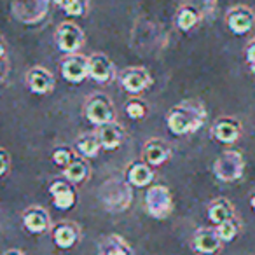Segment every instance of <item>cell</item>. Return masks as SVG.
<instances>
[{
	"instance_id": "6da1fadb",
	"label": "cell",
	"mask_w": 255,
	"mask_h": 255,
	"mask_svg": "<svg viewBox=\"0 0 255 255\" xmlns=\"http://www.w3.org/2000/svg\"><path fill=\"white\" fill-rule=\"evenodd\" d=\"M206 109L198 100H185V102L173 105L166 116V123L170 131L177 136L191 135L198 131L205 124Z\"/></svg>"
},
{
	"instance_id": "7a4b0ae2",
	"label": "cell",
	"mask_w": 255,
	"mask_h": 255,
	"mask_svg": "<svg viewBox=\"0 0 255 255\" xmlns=\"http://www.w3.org/2000/svg\"><path fill=\"white\" fill-rule=\"evenodd\" d=\"M129 185L131 184L128 180L124 182L117 180V178L107 180L103 184V187L100 189V198H102L105 208L116 213L124 212L131 203V189H129Z\"/></svg>"
},
{
	"instance_id": "3957f363",
	"label": "cell",
	"mask_w": 255,
	"mask_h": 255,
	"mask_svg": "<svg viewBox=\"0 0 255 255\" xmlns=\"http://www.w3.org/2000/svg\"><path fill=\"white\" fill-rule=\"evenodd\" d=\"M213 173L222 182H236L245 173V159L240 150H224L213 163Z\"/></svg>"
},
{
	"instance_id": "277c9868",
	"label": "cell",
	"mask_w": 255,
	"mask_h": 255,
	"mask_svg": "<svg viewBox=\"0 0 255 255\" xmlns=\"http://www.w3.org/2000/svg\"><path fill=\"white\" fill-rule=\"evenodd\" d=\"M84 116L95 126L112 123L116 121V107L112 100L103 93H95L84 103Z\"/></svg>"
},
{
	"instance_id": "5b68a950",
	"label": "cell",
	"mask_w": 255,
	"mask_h": 255,
	"mask_svg": "<svg viewBox=\"0 0 255 255\" xmlns=\"http://www.w3.org/2000/svg\"><path fill=\"white\" fill-rule=\"evenodd\" d=\"M145 210L154 219H166L173 210V198L166 185L154 184L145 192Z\"/></svg>"
},
{
	"instance_id": "8992f818",
	"label": "cell",
	"mask_w": 255,
	"mask_h": 255,
	"mask_svg": "<svg viewBox=\"0 0 255 255\" xmlns=\"http://www.w3.org/2000/svg\"><path fill=\"white\" fill-rule=\"evenodd\" d=\"M86 40L84 32L81 30V26L75 25L72 21H63L58 25L56 28V44L58 49L65 54H74L82 47Z\"/></svg>"
},
{
	"instance_id": "52a82bcc",
	"label": "cell",
	"mask_w": 255,
	"mask_h": 255,
	"mask_svg": "<svg viewBox=\"0 0 255 255\" xmlns=\"http://www.w3.org/2000/svg\"><path fill=\"white\" fill-rule=\"evenodd\" d=\"M61 77L70 84H81L89 77V56L82 54H67L60 65Z\"/></svg>"
},
{
	"instance_id": "ba28073f",
	"label": "cell",
	"mask_w": 255,
	"mask_h": 255,
	"mask_svg": "<svg viewBox=\"0 0 255 255\" xmlns=\"http://www.w3.org/2000/svg\"><path fill=\"white\" fill-rule=\"evenodd\" d=\"M226 25L234 35H247L255 26V14L247 5H234L227 11Z\"/></svg>"
},
{
	"instance_id": "9c48e42d",
	"label": "cell",
	"mask_w": 255,
	"mask_h": 255,
	"mask_svg": "<svg viewBox=\"0 0 255 255\" xmlns=\"http://www.w3.org/2000/svg\"><path fill=\"white\" fill-rule=\"evenodd\" d=\"M222 238H220L217 227H199L194 233L191 241L192 250H196L198 254L203 255H213L220 250L222 247Z\"/></svg>"
},
{
	"instance_id": "30bf717a",
	"label": "cell",
	"mask_w": 255,
	"mask_h": 255,
	"mask_svg": "<svg viewBox=\"0 0 255 255\" xmlns=\"http://www.w3.org/2000/svg\"><path fill=\"white\" fill-rule=\"evenodd\" d=\"M121 84L129 95H140L152 84V75L143 67H129L121 75Z\"/></svg>"
},
{
	"instance_id": "8fae6325",
	"label": "cell",
	"mask_w": 255,
	"mask_h": 255,
	"mask_svg": "<svg viewBox=\"0 0 255 255\" xmlns=\"http://www.w3.org/2000/svg\"><path fill=\"white\" fill-rule=\"evenodd\" d=\"M49 194L51 201L58 210H70L77 203V189L72 182H68L67 178L63 180H54L49 185Z\"/></svg>"
},
{
	"instance_id": "7c38bea8",
	"label": "cell",
	"mask_w": 255,
	"mask_h": 255,
	"mask_svg": "<svg viewBox=\"0 0 255 255\" xmlns=\"http://www.w3.org/2000/svg\"><path fill=\"white\" fill-rule=\"evenodd\" d=\"M241 123L236 117L224 116L212 124V136L220 143H234L241 136Z\"/></svg>"
},
{
	"instance_id": "4fadbf2b",
	"label": "cell",
	"mask_w": 255,
	"mask_h": 255,
	"mask_svg": "<svg viewBox=\"0 0 255 255\" xmlns=\"http://www.w3.org/2000/svg\"><path fill=\"white\" fill-rule=\"evenodd\" d=\"M53 234V241L60 250H68L72 248L81 238V229L75 222L70 220H63V222H58L56 226H53L51 229Z\"/></svg>"
},
{
	"instance_id": "5bb4252c",
	"label": "cell",
	"mask_w": 255,
	"mask_h": 255,
	"mask_svg": "<svg viewBox=\"0 0 255 255\" xmlns=\"http://www.w3.org/2000/svg\"><path fill=\"white\" fill-rule=\"evenodd\" d=\"M54 75L44 67H32L26 72V86L35 95H47L54 89Z\"/></svg>"
},
{
	"instance_id": "9a60e30c",
	"label": "cell",
	"mask_w": 255,
	"mask_h": 255,
	"mask_svg": "<svg viewBox=\"0 0 255 255\" xmlns=\"http://www.w3.org/2000/svg\"><path fill=\"white\" fill-rule=\"evenodd\" d=\"M23 226L32 234H44L51 229V217L42 206H30L23 212Z\"/></svg>"
},
{
	"instance_id": "2e32d148",
	"label": "cell",
	"mask_w": 255,
	"mask_h": 255,
	"mask_svg": "<svg viewBox=\"0 0 255 255\" xmlns=\"http://www.w3.org/2000/svg\"><path fill=\"white\" fill-rule=\"evenodd\" d=\"M171 156V147L168 145L166 140L163 138H150L145 142L142 149V157L150 166H159L166 163Z\"/></svg>"
},
{
	"instance_id": "e0dca14e",
	"label": "cell",
	"mask_w": 255,
	"mask_h": 255,
	"mask_svg": "<svg viewBox=\"0 0 255 255\" xmlns=\"http://www.w3.org/2000/svg\"><path fill=\"white\" fill-rule=\"evenodd\" d=\"M114 63L107 54L95 53L89 56V77L95 82L105 84V82L112 81L114 77Z\"/></svg>"
},
{
	"instance_id": "ac0fdd59",
	"label": "cell",
	"mask_w": 255,
	"mask_h": 255,
	"mask_svg": "<svg viewBox=\"0 0 255 255\" xmlns=\"http://www.w3.org/2000/svg\"><path fill=\"white\" fill-rule=\"evenodd\" d=\"M96 135H98L103 149L116 150L124 140V128L119 123L112 121V123L102 124V126L96 128Z\"/></svg>"
},
{
	"instance_id": "d6986e66",
	"label": "cell",
	"mask_w": 255,
	"mask_h": 255,
	"mask_svg": "<svg viewBox=\"0 0 255 255\" xmlns=\"http://www.w3.org/2000/svg\"><path fill=\"white\" fill-rule=\"evenodd\" d=\"M154 166H150L145 161H135L128 166L126 180L135 187H147L154 180Z\"/></svg>"
},
{
	"instance_id": "ffe728a7",
	"label": "cell",
	"mask_w": 255,
	"mask_h": 255,
	"mask_svg": "<svg viewBox=\"0 0 255 255\" xmlns=\"http://www.w3.org/2000/svg\"><path fill=\"white\" fill-rule=\"evenodd\" d=\"M98 255H133V250L123 236L110 234L100 241Z\"/></svg>"
},
{
	"instance_id": "44dd1931",
	"label": "cell",
	"mask_w": 255,
	"mask_h": 255,
	"mask_svg": "<svg viewBox=\"0 0 255 255\" xmlns=\"http://www.w3.org/2000/svg\"><path fill=\"white\" fill-rule=\"evenodd\" d=\"M234 215V208L233 205H231L229 199L226 198H217L213 199L212 203H210L208 206V219L210 222L213 224V226H220V224H224L226 220L233 219Z\"/></svg>"
},
{
	"instance_id": "7402d4cb",
	"label": "cell",
	"mask_w": 255,
	"mask_h": 255,
	"mask_svg": "<svg viewBox=\"0 0 255 255\" xmlns=\"http://www.w3.org/2000/svg\"><path fill=\"white\" fill-rule=\"evenodd\" d=\"M89 175H91V168L84 157L75 156V159L67 168H63V178H67L72 184H82L88 180Z\"/></svg>"
},
{
	"instance_id": "603a6c76",
	"label": "cell",
	"mask_w": 255,
	"mask_h": 255,
	"mask_svg": "<svg viewBox=\"0 0 255 255\" xmlns=\"http://www.w3.org/2000/svg\"><path fill=\"white\" fill-rule=\"evenodd\" d=\"M199 19H201V14H199L198 9L191 4L182 5L177 12V26L182 30V32H189V30H192L199 23Z\"/></svg>"
},
{
	"instance_id": "cb8c5ba5",
	"label": "cell",
	"mask_w": 255,
	"mask_h": 255,
	"mask_svg": "<svg viewBox=\"0 0 255 255\" xmlns=\"http://www.w3.org/2000/svg\"><path fill=\"white\" fill-rule=\"evenodd\" d=\"M75 145H77V150L82 157H95L102 149V142H100L96 133H86V135L79 136Z\"/></svg>"
},
{
	"instance_id": "d4e9b609",
	"label": "cell",
	"mask_w": 255,
	"mask_h": 255,
	"mask_svg": "<svg viewBox=\"0 0 255 255\" xmlns=\"http://www.w3.org/2000/svg\"><path fill=\"white\" fill-rule=\"evenodd\" d=\"M126 114L129 119L133 121H140V119H145L147 114H149V107H147V103L143 102V100L140 98H131V100H128L126 103Z\"/></svg>"
},
{
	"instance_id": "484cf974",
	"label": "cell",
	"mask_w": 255,
	"mask_h": 255,
	"mask_svg": "<svg viewBox=\"0 0 255 255\" xmlns=\"http://www.w3.org/2000/svg\"><path fill=\"white\" fill-rule=\"evenodd\" d=\"M215 227H217V231H219L224 243H229V241H233L234 238L238 236V233H240V220H238L236 217H233V219L226 220L224 224L215 226Z\"/></svg>"
},
{
	"instance_id": "4316f807",
	"label": "cell",
	"mask_w": 255,
	"mask_h": 255,
	"mask_svg": "<svg viewBox=\"0 0 255 255\" xmlns=\"http://www.w3.org/2000/svg\"><path fill=\"white\" fill-rule=\"evenodd\" d=\"M51 159H53V163L56 164V166L67 168L68 164L75 159V156H74V152H72V149H68V147H56V149L53 150V154H51Z\"/></svg>"
},
{
	"instance_id": "83f0119b",
	"label": "cell",
	"mask_w": 255,
	"mask_h": 255,
	"mask_svg": "<svg viewBox=\"0 0 255 255\" xmlns=\"http://www.w3.org/2000/svg\"><path fill=\"white\" fill-rule=\"evenodd\" d=\"M63 11L67 16H82L88 11V2L86 0H70L63 7Z\"/></svg>"
},
{
	"instance_id": "f1b7e54d",
	"label": "cell",
	"mask_w": 255,
	"mask_h": 255,
	"mask_svg": "<svg viewBox=\"0 0 255 255\" xmlns=\"http://www.w3.org/2000/svg\"><path fill=\"white\" fill-rule=\"evenodd\" d=\"M245 58H247V63L250 67L252 74L255 75V39H252L247 44V49H245Z\"/></svg>"
},
{
	"instance_id": "f546056e",
	"label": "cell",
	"mask_w": 255,
	"mask_h": 255,
	"mask_svg": "<svg viewBox=\"0 0 255 255\" xmlns=\"http://www.w3.org/2000/svg\"><path fill=\"white\" fill-rule=\"evenodd\" d=\"M0 161H2V166H0V177L4 178L9 173V168H11V156H9L7 149H0Z\"/></svg>"
},
{
	"instance_id": "4dcf8cb0",
	"label": "cell",
	"mask_w": 255,
	"mask_h": 255,
	"mask_svg": "<svg viewBox=\"0 0 255 255\" xmlns=\"http://www.w3.org/2000/svg\"><path fill=\"white\" fill-rule=\"evenodd\" d=\"M4 255H25V252L18 250V248H11V250H5Z\"/></svg>"
},
{
	"instance_id": "1f68e13d",
	"label": "cell",
	"mask_w": 255,
	"mask_h": 255,
	"mask_svg": "<svg viewBox=\"0 0 255 255\" xmlns=\"http://www.w3.org/2000/svg\"><path fill=\"white\" fill-rule=\"evenodd\" d=\"M54 2H56V5H58V7H61V9H63L65 5H67L68 2H70V0H54Z\"/></svg>"
},
{
	"instance_id": "d6a6232c",
	"label": "cell",
	"mask_w": 255,
	"mask_h": 255,
	"mask_svg": "<svg viewBox=\"0 0 255 255\" xmlns=\"http://www.w3.org/2000/svg\"><path fill=\"white\" fill-rule=\"evenodd\" d=\"M250 205H252V208L255 210V191L252 192V196H250Z\"/></svg>"
}]
</instances>
